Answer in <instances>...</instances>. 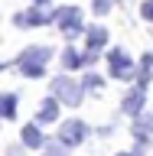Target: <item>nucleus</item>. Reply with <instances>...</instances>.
<instances>
[{
	"label": "nucleus",
	"mask_w": 153,
	"mask_h": 156,
	"mask_svg": "<svg viewBox=\"0 0 153 156\" xmlns=\"http://www.w3.org/2000/svg\"><path fill=\"white\" fill-rule=\"evenodd\" d=\"M49 58H52V49L29 46V49H23V55L16 58V65H20V72H23V78H42Z\"/></svg>",
	"instance_id": "1"
},
{
	"label": "nucleus",
	"mask_w": 153,
	"mask_h": 156,
	"mask_svg": "<svg viewBox=\"0 0 153 156\" xmlns=\"http://www.w3.org/2000/svg\"><path fill=\"white\" fill-rule=\"evenodd\" d=\"M52 94H56L65 107H78L82 98H85V85L75 81V78H68V75H56L52 78Z\"/></svg>",
	"instance_id": "2"
},
{
	"label": "nucleus",
	"mask_w": 153,
	"mask_h": 156,
	"mask_svg": "<svg viewBox=\"0 0 153 156\" xmlns=\"http://www.w3.org/2000/svg\"><path fill=\"white\" fill-rule=\"evenodd\" d=\"M107 72H111V78H117V81L137 78V65H134V58L127 55L124 49H111V52H107Z\"/></svg>",
	"instance_id": "3"
},
{
	"label": "nucleus",
	"mask_w": 153,
	"mask_h": 156,
	"mask_svg": "<svg viewBox=\"0 0 153 156\" xmlns=\"http://www.w3.org/2000/svg\"><path fill=\"white\" fill-rule=\"evenodd\" d=\"M56 26L62 29L65 39H75L78 33H85V26H82V10L78 7H59L56 10Z\"/></svg>",
	"instance_id": "4"
},
{
	"label": "nucleus",
	"mask_w": 153,
	"mask_h": 156,
	"mask_svg": "<svg viewBox=\"0 0 153 156\" xmlns=\"http://www.w3.org/2000/svg\"><path fill=\"white\" fill-rule=\"evenodd\" d=\"M13 23L23 26V29H29V26H49V23H56V10H46V7H36V3H33L29 10L16 13Z\"/></svg>",
	"instance_id": "5"
},
{
	"label": "nucleus",
	"mask_w": 153,
	"mask_h": 156,
	"mask_svg": "<svg viewBox=\"0 0 153 156\" xmlns=\"http://www.w3.org/2000/svg\"><path fill=\"white\" fill-rule=\"evenodd\" d=\"M85 136H88V124H85V120H65L62 130H59V140H62L65 146L85 143Z\"/></svg>",
	"instance_id": "6"
},
{
	"label": "nucleus",
	"mask_w": 153,
	"mask_h": 156,
	"mask_svg": "<svg viewBox=\"0 0 153 156\" xmlns=\"http://www.w3.org/2000/svg\"><path fill=\"white\" fill-rule=\"evenodd\" d=\"M144 104H147V88H130L124 94V101H121V114H127V117H140V111H144Z\"/></svg>",
	"instance_id": "7"
},
{
	"label": "nucleus",
	"mask_w": 153,
	"mask_h": 156,
	"mask_svg": "<svg viewBox=\"0 0 153 156\" xmlns=\"http://www.w3.org/2000/svg\"><path fill=\"white\" fill-rule=\"evenodd\" d=\"M59 107H62V101H59L56 94H49L42 104H39L36 111V124H52V120H59Z\"/></svg>",
	"instance_id": "8"
},
{
	"label": "nucleus",
	"mask_w": 153,
	"mask_h": 156,
	"mask_svg": "<svg viewBox=\"0 0 153 156\" xmlns=\"http://www.w3.org/2000/svg\"><path fill=\"white\" fill-rule=\"evenodd\" d=\"M20 140H23V146H29V150H46V136H42V130H39L36 124H26V127H23Z\"/></svg>",
	"instance_id": "9"
},
{
	"label": "nucleus",
	"mask_w": 153,
	"mask_h": 156,
	"mask_svg": "<svg viewBox=\"0 0 153 156\" xmlns=\"http://www.w3.org/2000/svg\"><path fill=\"white\" fill-rule=\"evenodd\" d=\"M62 68H85V52L78 49H62Z\"/></svg>",
	"instance_id": "10"
},
{
	"label": "nucleus",
	"mask_w": 153,
	"mask_h": 156,
	"mask_svg": "<svg viewBox=\"0 0 153 156\" xmlns=\"http://www.w3.org/2000/svg\"><path fill=\"white\" fill-rule=\"evenodd\" d=\"M85 39H88V49H101V46L107 42V29H104V26H88Z\"/></svg>",
	"instance_id": "11"
},
{
	"label": "nucleus",
	"mask_w": 153,
	"mask_h": 156,
	"mask_svg": "<svg viewBox=\"0 0 153 156\" xmlns=\"http://www.w3.org/2000/svg\"><path fill=\"white\" fill-rule=\"evenodd\" d=\"M0 114H3V120H13L16 117V94L13 91H7V94L0 98Z\"/></svg>",
	"instance_id": "12"
},
{
	"label": "nucleus",
	"mask_w": 153,
	"mask_h": 156,
	"mask_svg": "<svg viewBox=\"0 0 153 156\" xmlns=\"http://www.w3.org/2000/svg\"><path fill=\"white\" fill-rule=\"evenodd\" d=\"M82 85H85V91H101V88H104V78L95 75V72H88V75L82 78Z\"/></svg>",
	"instance_id": "13"
},
{
	"label": "nucleus",
	"mask_w": 153,
	"mask_h": 156,
	"mask_svg": "<svg viewBox=\"0 0 153 156\" xmlns=\"http://www.w3.org/2000/svg\"><path fill=\"white\" fill-rule=\"evenodd\" d=\"M150 62H144V65H140V68H137V85H140V88H147V85H150V78H153V72H150Z\"/></svg>",
	"instance_id": "14"
},
{
	"label": "nucleus",
	"mask_w": 153,
	"mask_h": 156,
	"mask_svg": "<svg viewBox=\"0 0 153 156\" xmlns=\"http://www.w3.org/2000/svg\"><path fill=\"white\" fill-rule=\"evenodd\" d=\"M114 3H117V0H95V3H91V10H95L98 16H104V13H111V10H114Z\"/></svg>",
	"instance_id": "15"
},
{
	"label": "nucleus",
	"mask_w": 153,
	"mask_h": 156,
	"mask_svg": "<svg viewBox=\"0 0 153 156\" xmlns=\"http://www.w3.org/2000/svg\"><path fill=\"white\" fill-rule=\"evenodd\" d=\"M46 156H65V143L56 140V143H46Z\"/></svg>",
	"instance_id": "16"
},
{
	"label": "nucleus",
	"mask_w": 153,
	"mask_h": 156,
	"mask_svg": "<svg viewBox=\"0 0 153 156\" xmlns=\"http://www.w3.org/2000/svg\"><path fill=\"white\" fill-rule=\"evenodd\" d=\"M140 16L153 23V0H144V3H140Z\"/></svg>",
	"instance_id": "17"
},
{
	"label": "nucleus",
	"mask_w": 153,
	"mask_h": 156,
	"mask_svg": "<svg viewBox=\"0 0 153 156\" xmlns=\"http://www.w3.org/2000/svg\"><path fill=\"white\" fill-rule=\"evenodd\" d=\"M95 133H98V136H111V133H114V127H111V124H104V127H98Z\"/></svg>",
	"instance_id": "18"
},
{
	"label": "nucleus",
	"mask_w": 153,
	"mask_h": 156,
	"mask_svg": "<svg viewBox=\"0 0 153 156\" xmlns=\"http://www.w3.org/2000/svg\"><path fill=\"white\" fill-rule=\"evenodd\" d=\"M114 156H140V146H137L134 153H114Z\"/></svg>",
	"instance_id": "19"
},
{
	"label": "nucleus",
	"mask_w": 153,
	"mask_h": 156,
	"mask_svg": "<svg viewBox=\"0 0 153 156\" xmlns=\"http://www.w3.org/2000/svg\"><path fill=\"white\" fill-rule=\"evenodd\" d=\"M33 3H36V7H46V3H52V0H33Z\"/></svg>",
	"instance_id": "20"
},
{
	"label": "nucleus",
	"mask_w": 153,
	"mask_h": 156,
	"mask_svg": "<svg viewBox=\"0 0 153 156\" xmlns=\"http://www.w3.org/2000/svg\"><path fill=\"white\" fill-rule=\"evenodd\" d=\"M144 62H150V65H153V52H147V55H144Z\"/></svg>",
	"instance_id": "21"
},
{
	"label": "nucleus",
	"mask_w": 153,
	"mask_h": 156,
	"mask_svg": "<svg viewBox=\"0 0 153 156\" xmlns=\"http://www.w3.org/2000/svg\"><path fill=\"white\" fill-rule=\"evenodd\" d=\"M147 117H150V124H153V111H150V114H147Z\"/></svg>",
	"instance_id": "22"
}]
</instances>
